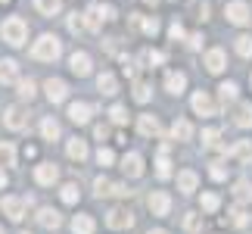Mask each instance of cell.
Listing matches in <instances>:
<instances>
[{
	"instance_id": "7bdbcfd3",
	"label": "cell",
	"mask_w": 252,
	"mask_h": 234,
	"mask_svg": "<svg viewBox=\"0 0 252 234\" xmlns=\"http://www.w3.org/2000/svg\"><path fill=\"white\" fill-rule=\"evenodd\" d=\"M218 138H221L218 128H206V131H202V141H206L209 147H218Z\"/></svg>"
},
{
	"instance_id": "5b68a950",
	"label": "cell",
	"mask_w": 252,
	"mask_h": 234,
	"mask_svg": "<svg viewBox=\"0 0 252 234\" xmlns=\"http://www.w3.org/2000/svg\"><path fill=\"white\" fill-rule=\"evenodd\" d=\"M25 206H28V200H22V197H3V200H0L3 216H9L13 222H22L25 219Z\"/></svg>"
},
{
	"instance_id": "7c38bea8",
	"label": "cell",
	"mask_w": 252,
	"mask_h": 234,
	"mask_svg": "<svg viewBox=\"0 0 252 234\" xmlns=\"http://www.w3.org/2000/svg\"><path fill=\"white\" fill-rule=\"evenodd\" d=\"M56 178H60V169H56L53 162H41V165L34 169V181H37V184H53Z\"/></svg>"
},
{
	"instance_id": "e575fe53",
	"label": "cell",
	"mask_w": 252,
	"mask_h": 234,
	"mask_svg": "<svg viewBox=\"0 0 252 234\" xmlns=\"http://www.w3.org/2000/svg\"><path fill=\"white\" fill-rule=\"evenodd\" d=\"M60 197H63V203H78V184H63Z\"/></svg>"
},
{
	"instance_id": "f546056e",
	"label": "cell",
	"mask_w": 252,
	"mask_h": 234,
	"mask_svg": "<svg viewBox=\"0 0 252 234\" xmlns=\"http://www.w3.org/2000/svg\"><path fill=\"white\" fill-rule=\"evenodd\" d=\"M41 134L47 141H56V138H60V122H56V119H44L41 122Z\"/></svg>"
},
{
	"instance_id": "cb8c5ba5",
	"label": "cell",
	"mask_w": 252,
	"mask_h": 234,
	"mask_svg": "<svg viewBox=\"0 0 252 234\" xmlns=\"http://www.w3.org/2000/svg\"><path fill=\"white\" fill-rule=\"evenodd\" d=\"M196 172H190V169H184L181 175H178V188H181V194H193L196 191Z\"/></svg>"
},
{
	"instance_id": "2e32d148",
	"label": "cell",
	"mask_w": 252,
	"mask_h": 234,
	"mask_svg": "<svg viewBox=\"0 0 252 234\" xmlns=\"http://www.w3.org/2000/svg\"><path fill=\"white\" fill-rule=\"evenodd\" d=\"M184 87H187V75L184 72H168L165 75V91L168 94H184Z\"/></svg>"
},
{
	"instance_id": "4fadbf2b",
	"label": "cell",
	"mask_w": 252,
	"mask_h": 234,
	"mask_svg": "<svg viewBox=\"0 0 252 234\" xmlns=\"http://www.w3.org/2000/svg\"><path fill=\"white\" fill-rule=\"evenodd\" d=\"M37 225H41V228H60L63 225V216L56 209L44 206V209H37Z\"/></svg>"
},
{
	"instance_id": "8992f818",
	"label": "cell",
	"mask_w": 252,
	"mask_h": 234,
	"mask_svg": "<svg viewBox=\"0 0 252 234\" xmlns=\"http://www.w3.org/2000/svg\"><path fill=\"white\" fill-rule=\"evenodd\" d=\"M3 125L9 131H22L25 125H28V113H25V106H9V110L3 113Z\"/></svg>"
},
{
	"instance_id": "f907efd6",
	"label": "cell",
	"mask_w": 252,
	"mask_h": 234,
	"mask_svg": "<svg viewBox=\"0 0 252 234\" xmlns=\"http://www.w3.org/2000/svg\"><path fill=\"white\" fill-rule=\"evenodd\" d=\"M94 134H96V141H106V138H109V128H106V125H96Z\"/></svg>"
},
{
	"instance_id": "7402d4cb",
	"label": "cell",
	"mask_w": 252,
	"mask_h": 234,
	"mask_svg": "<svg viewBox=\"0 0 252 234\" xmlns=\"http://www.w3.org/2000/svg\"><path fill=\"white\" fill-rule=\"evenodd\" d=\"M65 153H69L72 159H78V162H84V159H87V144H84L81 138H72L69 144H65Z\"/></svg>"
},
{
	"instance_id": "e0dca14e",
	"label": "cell",
	"mask_w": 252,
	"mask_h": 234,
	"mask_svg": "<svg viewBox=\"0 0 252 234\" xmlns=\"http://www.w3.org/2000/svg\"><path fill=\"white\" fill-rule=\"evenodd\" d=\"M234 125H240V128H252V103H237Z\"/></svg>"
},
{
	"instance_id": "d4e9b609",
	"label": "cell",
	"mask_w": 252,
	"mask_h": 234,
	"mask_svg": "<svg viewBox=\"0 0 252 234\" xmlns=\"http://www.w3.org/2000/svg\"><path fill=\"white\" fill-rule=\"evenodd\" d=\"M230 156H234L237 162H252V141H240L234 150H230Z\"/></svg>"
},
{
	"instance_id": "d6a6232c",
	"label": "cell",
	"mask_w": 252,
	"mask_h": 234,
	"mask_svg": "<svg viewBox=\"0 0 252 234\" xmlns=\"http://www.w3.org/2000/svg\"><path fill=\"white\" fill-rule=\"evenodd\" d=\"M0 165H16V150L6 141H0Z\"/></svg>"
},
{
	"instance_id": "836d02e7",
	"label": "cell",
	"mask_w": 252,
	"mask_h": 234,
	"mask_svg": "<svg viewBox=\"0 0 252 234\" xmlns=\"http://www.w3.org/2000/svg\"><path fill=\"white\" fill-rule=\"evenodd\" d=\"M218 94H221V103H234L237 100V84L234 81H224L218 87Z\"/></svg>"
},
{
	"instance_id": "db71d44e",
	"label": "cell",
	"mask_w": 252,
	"mask_h": 234,
	"mask_svg": "<svg viewBox=\"0 0 252 234\" xmlns=\"http://www.w3.org/2000/svg\"><path fill=\"white\" fill-rule=\"evenodd\" d=\"M147 3H150V6H156V3H159V0H147Z\"/></svg>"
},
{
	"instance_id": "603a6c76",
	"label": "cell",
	"mask_w": 252,
	"mask_h": 234,
	"mask_svg": "<svg viewBox=\"0 0 252 234\" xmlns=\"http://www.w3.org/2000/svg\"><path fill=\"white\" fill-rule=\"evenodd\" d=\"M171 138H174V141H190V138H193V125H190L187 119H178V122L171 125Z\"/></svg>"
},
{
	"instance_id": "7a4b0ae2",
	"label": "cell",
	"mask_w": 252,
	"mask_h": 234,
	"mask_svg": "<svg viewBox=\"0 0 252 234\" xmlns=\"http://www.w3.org/2000/svg\"><path fill=\"white\" fill-rule=\"evenodd\" d=\"M0 38L9 44V47H22L25 44V38H28V25H25V19H19V16H9L3 28H0Z\"/></svg>"
},
{
	"instance_id": "d590c367",
	"label": "cell",
	"mask_w": 252,
	"mask_h": 234,
	"mask_svg": "<svg viewBox=\"0 0 252 234\" xmlns=\"http://www.w3.org/2000/svg\"><path fill=\"white\" fill-rule=\"evenodd\" d=\"M184 228L196 234V231H202V219L196 216V212H187V216H184Z\"/></svg>"
},
{
	"instance_id": "60d3db41",
	"label": "cell",
	"mask_w": 252,
	"mask_h": 234,
	"mask_svg": "<svg viewBox=\"0 0 252 234\" xmlns=\"http://www.w3.org/2000/svg\"><path fill=\"white\" fill-rule=\"evenodd\" d=\"M109 116H112V122H115V125H125V122H128V110H125V106H112Z\"/></svg>"
},
{
	"instance_id": "ab89813d",
	"label": "cell",
	"mask_w": 252,
	"mask_h": 234,
	"mask_svg": "<svg viewBox=\"0 0 252 234\" xmlns=\"http://www.w3.org/2000/svg\"><path fill=\"white\" fill-rule=\"evenodd\" d=\"M16 87H19V97H25V100L34 97V81L32 78H28V81H16Z\"/></svg>"
},
{
	"instance_id": "ffe728a7",
	"label": "cell",
	"mask_w": 252,
	"mask_h": 234,
	"mask_svg": "<svg viewBox=\"0 0 252 234\" xmlns=\"http://www.w3.org/2000/svg\"><path fill=\"white\" fill-rule=\"evenodd\" d=\"M0 66H3V69H0V84H16L19 81V66L13 60H3Z\"/></svg>"
},
{
	"instance_id": "4316f807",
	"label": "cell",
	"mask_w": 252,
	"mask_h": 234,
	"mask_svg": "<svg viewBox=\"0 0 252 234\" xmlns=\"http://www.w3.org/2000/svg\"><path fill=\"white\" fill-rule=\"evenodd\" d=\"M72 231L75 234H94V219L91 216H75L72 219Z\"/></svg>"
},
{
	"instance_id": "b9f144b4",
	"label": "cell",
	"mask_w": 252,
	"mask_h": 234,
	"mask_svg": "<svg viewBox=\"0 0 252 234\" xmlns=\"http://www.w3.org/2000/svg\"><path fill=\"white\" fill-rule=\"evenodd\" d=\"M69 28H72L75 35H78V32H84V28H87V22H84V16H78V13H72V16H69Z\"/></svg>"
},
{
	"instance_id": "bcb514c9",
	"label": "cell",
	"mask_w": 252,
	"mask_h": 234,
	"mask_svg": "<svg viewBox=\"0 0 252 234\" xmlns=\"http://www.w3.org/2000/svg\"><path fill=\"white\" fill-rule=\"evenodd\" d=\"M212 178H215V181H224V178H227L224 162H212Z\"/></svg>"
},
{
	"instance_id": "f5cc1de1",
	"label": "cell",
	"mask_w": 252,
	"mask_h": 234,
	"mask_svg": "<svg viewBox=\"0 0 252 234\" xmlns=\"http://www.w3.org/2000/svg\"><path fill=\"white\" fill-rule=\"evenodd\" d=\"M0 188H6V175L3 172H0Z\"/></svg>"
},
{
	"instance_id": "83f0119b",
	"label": "cell",
	"mask_w": 252,
	"mask_h": 234,
	"mask_svg": "<svg viewBox=\"0 0 252 234\" xmlns=\"http://www.w3.org/2000/svg\"><path fill=\"white\" fill-rule=\"evenodd\" d=\"M156 172H159V178H168V175H171V159H168V147H162V150H159V159H156Z\"/></svg>"
},
{
	"instance_id": "277c9868",
	"label": "cell",
	"mask_w": 252,
	"mask_h": 234,
	"mask_svg": "<svg viewBox=\"0 0 252 234\" xmlns=\"http://www.w3.org/2000/svg\"><path fill=\"white\" fill-rule=\"evenodd\" d=\"M106 225L115 228V231H128L134 225V216H131V209H125V206H115L109 209V216H106Z\"/></svg>"
},
{
	"instance_id": "9a60e30c",
	"label": "cell",
	"mask_w": 252,
	"mask_h": 234,
	"mask_svg": "<svg viewBox=\"0 0 252 234\" xmlns=\"http://www.w3.org/2000/svg\"><path fill=\"white\" fill-rule=\"evenodd\" d=\"M69 66H72V72H75V75H81V78H84V75H91V56H87L84 50H81V53H72Z\"/></svg>"
},
{
	"instance_id": "ee69618b",
	"label": "cell",
	"mask_w": 252,
	"mask_h": 234,
	"mask_svg": "<svg viewBox=\"0 0 252 234\" xmlns=\"http://www.w3.org/2000/svg\"><path fill=\"white\" fill-rule=\"evenodd\" d=\"M246 222H249V216H246V212H243V209H234V212H230V225H237V228H243V225H246Z\"/></svg>"
},
{
	"instance_id": "6f0895ef",
	"label": "cell",
	"mask_w": 252,
	"mask_h": 234,
	"mask_svg": "<svg viewBox=\"0 0 252 234\" xmlns=\"http://www.w3.org/2000/svg\"><path fill=\"white\" fill-rule=\"evenodd\" d=\"M0 234H3V228H0Z\"/></svg>"
},
{
	"instance_id": "681fc988",
	"label": "cell",
	"mask_w": 252,
	"mask_h": 234,
	"mask_svg": "<svg viewBox=\"0 0 252 234\" xmlns=\"http://www.w3.org/2000/svg\"><path fill=\"white\" fill-rule=\"evenodd\" d=\"M168 35L174 38V41H181V38H184V28H181V22H174V25L168 28Z\"/></svg>"
},
{
	"instance_id": "44dd1931",
	"label": "cell",
	"mask_w": 252,
	"mask_h": 234,
	"mask_svg": "<svg viewBox=\"0 0 252 234\" xmlns=\"http://www.w3.org/2000/svg\"><path fill=\"white\" fill-rule=\"evenodd\" d=\"M137 128H140V134H147V138H156V134H159V119H156V116H140Z\"/></svg>"
},
{
	"instance_id": "11a10c76",
	"label": "cell",
	"mask_w": 252,
	"mask_h": 234,
	"mask_svg": "<svg viewBox=\"0 0 252 234\" xmlns=\"http://www.w3.org/2000/svg\"><path fill=\"white\" fill-rule=\"evenodd\" d=\"M150 234H165V231H150Z\"/></svg>"
},
{
	"instance_id": "f35d334b",
	"label": "cell",
	"mask_w": 252,
	"mask_h": 234,
	"mask_svg": "<svg viewBox=\"0 0 252 234\" xmlns=\"http://www.w3.org/2000/svg\"><path fill=\"white\" fill-rule=\"evenodd\" d=\"M140 28H143L147 35H156V32H159V19H156V16H147V19L140 16Z\"/></svg>"
},
{
	"instance_id": "7dc6e473",
	"label": "cell",
	"mask_w": 252,
	"mask_h": 234,
	"mask_svg": "<svg viewBox=\"0 0 252 234\" xmlns=\"http://www.w3.org/2000/svg\"><path fill=\"white\" fill-rule=\"evenodd\" d=\"M162 60H165V56H162L159 50H147V53H143V63H150V66H159Z\"/></svg>"
},
{
	"instance_id": "484cf974",
	"label": "cell",
	"mask_w": 252,
	"mask_h": 234,
	"mask_svg": "<svg viewBox=\"0 0 252 234\" xmlns=\"http://www.w3.org/2000/svg\"><path fill=\"white\" fill-rule=\"evenodd\" d=\"M234 200H237V203H246V200H252V184H249L246 178H240V181L234 184Z\"/></svg>"
},
{
	"instance_id": "9f6ffc18",
	"label": "cell",
	"mask_w": 252,
	"mask_h": 234,
	"mask_svg": "<svg viewBox=\"0 0 252 234\" xmlns=\"http://www.w3.org/2000/svg\"><path fill=\"white\" fill-rule=\"evenodd\" d=\"M0 3H9V0H0Z\"/></svg>"
},
{
	"instance_id": "30bf717a",
	"label": "cell",
	"mask_w": 252,
	"mask_h": 234,
	"mask_svg": "<svg viewBox=\"0 0 252 234\" xmlns=\"http://www.w3.org/2000/svg\"><path fill=\"white\" fill-rule=\"evenodd\" d=\"M193 113L196 116H215V103H212V97L206 91H199V94H193Z\"/></svg>"
},
{
	"instance_id": "ba28073f",
	"label": "cell",
	"mask_w": 252,
	"mask_h": 234,
	"mask_svg": "<svg viewBox=\"0 0 252 234\" xmlns=\"http://www.w3.org/2000/svg\"><path fill=\"white\" fill-rule=\"evenodd\" d=\"M44 91H47V97H50V103H63L65 94H69V87H65L63 78H47V81H44Z\"/></svg>"
},
{
	"instance_id": "ac0fdd59",
	"label": "cell",
	"mask_w": 252,
	"mask_h": 234,
	"mask_svg": "<svg viewBox=\"0 0 252 234\" xmlns=\"http://www.w3.org/2000/svg\"><path fill=\"white\" fill-rule=\"evenodd\" d=\"M224 63H227L224 50H209V53H206V69H209L212 75H218L221 69H224Z\"/></svg>"
},
{
	"instance_id": "3957f363",
	"label": "cell",
	"mask_w": 252,
	"mask_h": 234,
	"mask_svg": "<svg viewBox=\"0 0 252 234\" xmlns=\"http://www.w3.org/2000/svg\"><path fill=\"white\" fill-rule=\"evenodd\" d=\"M109 19H115V6H109V3H91L87 6V13H84V22H87V28L91 32H100L103 28V22H109Z\"/></svg>"
},
{
	"instance_id": "8d00e7d4",
	"label": "cell",
	"mask_w": 252,
	"mask_h": 234,
	"mask_svg": "<svg viewBox=\"0 0 252 234\" xmlns=\"http://www.w3.org/2000/svg\"><path fill=\"white\" fill-rule=\"evenodd\" d=\"M237 53L240 56H252V38L249 35H240L237 38Z\"/></svg>"
},
{
	"instance_id": "d6986e66",
	"label": "cell",
	"mask_w": 252,
	"mask_h": 234,
	"mask_svg": "<svg viewBox=\"0 0 252 234\" xmlns=\"http://www.w3.org/2000/svg\"><path fill=\"white\" fill-rule=\"evenodd\" d=\"M96 87H100V94H106V97L119 94V81H115V75H112V72H103L100 78H96Z\"/></svg>"
},
{
	"instance_id": "52a82bcc",
	"label": "cell",
	"mask_w": 252,
	"mask_h": 234,
	"mask_svg": "<svg viewBox=\"0 0 252 234\" xmlns=\"http://www.w3.org/2000/svg\"><path fill=\"white\" fill-rule=\"evenodd\" d=\"M224 16H227V22H234V25H246L252 13H249V6L243 3V0H234V3H227L224 6Z\"/></svg>"
},
{
	"instance_id": "74e56055",
	"label": "cell",
	"mask_w": 252,
	"mask_h": 234,
	"mask_svg": "<svg viewBox=\"0 0 252 234\" xmlns=\"http://www.w3.org/2000/svg\"><path fill=\"white\" fill-rule=\"evenodd\" d=\"M218 206H221V200L215 194H202V212H215Z\"/></svg>"
},
{
	"instance_id": "8fae6325",
	"label": "cell",
	"mask_w": 252,
	"mask_h": 234,
	"mask_svg": "<svg viewBox=\"0 0 252 234\" xmlns=\"http://www.w3.org/2000/svg\"><path fill=\"white\" fill-rule=\"evenodd\" d=\"M122 169H125L128 178H140V175H143V156L140 153H128L122 159Z\"/></svg>"
},
{
	"instance_id": "9c48e42d",
	"label": "cell",
	"mask_w": 252,
	"mask_h": 234,
	"mask_svg": "<svg viewBox=\"0 0 252 234\" xmlns=\"http://www.w3.org/2000/svg\"><path fill=\"white\" fill-rule=\"evenodd\" d=\"M150 209H153V216H168L171 197H168V194H162V191H153L150 194Z\"/></svg>"
},
{
	"instance_id": "6da1fadb",
	"label": "cell",
	"mask_w": 252,
	"mask_h": 234,
	"mask_svg": "<svg viewBox=\"0 0 252 234\" xmlns=\"http://www.w3.org/2000/svg\"><path fill=\"white\" fill-rule=\"evenodd\" d=\"M60 53H63V44H60V38H56V35H41L34 41V47H32V56H34V60H41V63H53Z\"/></svg>"
},
{
	"instance_id": "816d5d0a",
	"label": "cell",
	"mask_w": 252,
	"mask_h": 234,
	"mask_svg": "<svg viewBox=\"0 0 252 234\" xmlns=\"http://www.w3.org/2000/svg\"><path fill=\"white\" fill-rule=\"evenodd\" d=\"M190 47H193V50H199V47H202V35H190V41H187Z\"/></svg>"
},
{
	"instance_id": "5bb4252c",
	"label": "cell",
	"mask_w": 252,
	"mask_h": 234,
	"mask_svg": "<svg viewBox=\"0 0 252 234\" xmlns=\"http://www.w3.org/2000/svg\"><path fill=\"white\" fill-rule=\"evenodd\" d=\"M91 106H87V103H72L69 106V119L75 122V125H87V122H91Z\"/></svg>"
},
{
	"instance_id": "1f68e13d",
	"label": "cell",
	"mask_w": 252,
	"mask_h": 234,
	"mask_svg": "<svg viewBox=\"0 0 252 234\" xmlns=\"http://www.w3.org/2000/svg\"><path fill=\"white\" fill-rule=\"evenodd\" d=\"M150 97H153V87L147 81H134V100H137V103H147Z\"/></svg>"
},
{
	"instance_id": "f1b7e54d",
	"label": "cell",
	"mask_w": 252,
	"mask_h": 234,
	"mask_svg": "<svg viewBox=\"0 0 252 234\" xmlns=\"http://www.w3.org/2000/svg\"><path fill=\"white\" fill-rule=\"evenodd\" d=\"M94 194H96V197H112V194H115V184L100 175V178L94 181Z\"/></svg>"
},
{
	"instance_id": "c3c4849f",
	"label": "cell",
	"mask_w": 252,
	"mask_h": 234,
	"mask_svg": "<svg viewBox=\"0 0 252 234\" xmlns=\"http://www.w3.org/2000/svg\"><path fill=\"white\" fill-rule=\"evenodd\" d=\"M122 69H125V75H137V63H134V60H122Z\"/></svg>"
},
{
	"instance_id": "f6af8a7d",
	"label": "cell",
	"mask_w": 252,
	"mask_h": 234,
	"mask_svg": "<svg viewBox=\"0 0 252 234\" xmlns=\"http://www.w3.org/2000/svg\"><path fill=\"white\" fill-rule=\"evenodd\" d=\"M96 162H100V165H112V162H115V153L106 150V147H100V153H96Z\"/></svg>"
},
{
	"instance_id": "4dcf8cb0",
	"label": "cell",
	"mask_w": 252,
	"mask_h": 234,
	"mask_svg": "<svg viewBox=\"0 0 252 234\" xmlns=\"http://www.w3.org/2000/svg\"><path fill=\"white\" fill-rule=\"evenodd\" d=\"M34 6L41 9L44 16H56V13L63 9V3H60V0H34Z\"/></svg>"
}]
</instances>
